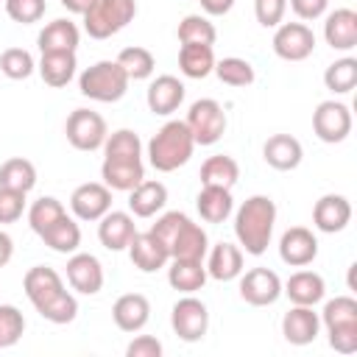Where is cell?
Wrapping results in <instances>:
<instances>
[{
	"instance_id": "51",
	"label": "cell",
	"mask_w": 357,
	"mask_h": 357,
	"mask_svg": "<svg viewBox=\"0 0 357 357\" xmlns=\"http://www.w3.org/2000/svg\"><path fill=\"white\" fill-rule=\"evenodd\" d=\"M329 0H290V8L298 20H318L326 14Z\"/></svg>"
},
{
	"instance_id": "3",
	"label": "cell",
	"mask_w": 357,
	"mask_h": 357,
	"mask_svg": "<svg viewBox=\"0 0 357 357\" xmlns=\"http://www.w3.org/2000/svg\"><path fill=\"white\" fill-rule=\"evenodd\" d=\"M321 324L326 326L329 346L340 354L357 351V301L351 296H335L324 304Z\"/></svg>"
},
{
	"instance_id": "2",
	"label": "cell",
	"mask_w": 357,
	"mask_h": 357,
	"mask_svg": "<svg viewBox=\"0 0 357 357\" xmlns=\"http://www.w3.org/2000/svg\"><path fill=\"white\" fill-rule=\"evenodd\" d=\"M195 139L184 120H167L148 142V162L159 173H173L190 162Z\"/></svg>"
},
{
	"instance_id": "9",
	"label": "cell",
	"mask_w": 357,
	"mask_h": 357,
	"mask_svg": "<svg viewBox=\"0 0 357 357\" xmlns=\"http://www.w3.org/2000/svg\"><path fill=\"white\" fill-rule=\"evenodd\" d=\"M312 131L321 142H343L351 134V112L340 100H321L312 112Z\"/></svg>"
},
{
	"instance_id": "25",
	"label": "cell",
	"mask_w": 357,
	"mask_h": 357,
	"mask_svg": "<svg viewBox=\"0 0 357 357\" xmlns=\"http://www.w3.org/2000/svg\"><path fill=\"white\" fill-rule=\"evenodd\" d=\"M112 318L123 332H139L151 318V301L142 293H126L114 301Z\"/></svg>"
},
{
	"instance_id": "40",
	"label": "cell",
	"mask_w": 357,
	"mask_h": 357,
	"mask_svg": "<svg viewBox=\"0 0 357 357\" xmlns=\"http://www.w3.org/2000/svg\"><path fill=\"white\" fill-rule=\"evenodd\" d=\"M64 215H67V209H64V204H61L59 198L42 195L39 201L31 204V209H28V223H31V229H33L36 234H42L50 223H56V220L64 218Z\"/></svg>"
},
{
	"instance_id": "6",
	"label": "cell",
	"mask_w": 357,
	"mask_h": 357,
	"mask_svg": "<svg viewBox=\"0 0 357 357\" xmlns=\"http://www.w3.org/2000/svg\"><path fill=\"white\" fill-rule=\"evenodd\" d=\"M187 128L195 139V145H215L226 131V112L218 100L201 98L187 112Z\"/></svg>"
},
{
	"instance_id": "5",
	"label": "cell",
	"mask_w": 357,
	"mask_h": 357,
	"mask_svg": "<svg viewBox=\"0 0 357 357\" xmlns=\"http://www.w3.org/2000/svg\"><path fill=\"white\" fill-rule=\"evenodd\" d=\"M137 14V0H95L84 14V31L92 39H109L120 33Z\"/></svg>"
},
{
	"instance_id": "33",
	"label": "cell",
	"mask_w": 357,
	"mask_h": 357,
	"mask_svg": "<svg viewBox=\"0 0 357 357\" xmlns=\"http://www.w3.org/2000/svg\"><path fill=\"white\" fill-rule=\"evenodd\" d=\"M237 178H240V165L226 153L209 156L201 165V184L204 187H226V190H231L237 184Z\"/></svg>"
},
{
	"instance_id": "18",
	"label": "cell",
	"mask_w": 357,
	"mask_h": 357,
	"mask_svg": "<svg viewBox=\"0 0 357 357\" xmlns=\"http://www.w3.org/2000/svg\"><path fill=\"white\" fill-rule=\"evenodd\" d=\"M128 257H131L134 268H139L142 273H153V271H159L170 262L167 245L151 231H142V234L137 231L134 234V240L128 243Z\"/></svg>"
},
{
	"instance_id": "31",
	"label": "cell",
	"mask_w": 357,
	"mask_h": 357,
	"mask_svg": "<svg viewBox=\"0 0 357 357\" xmlns=\"http://www.w3.org/2000/svg\"><path fill=\"white\" fill-rule=\"evenodd\" d=\"M198 215L206 220V223H223L231 209H234V201H231V190L226 187H204L198 192Z\"/></svg>"
},
{
	"instance_id": "46",
	"label": "cell",
	"mask_w": 357,
	"mask_h": 357,
	"mask_svg": "<svg viewBox=\"0 0 357 357\" xmlns=\"http://www.w3.org/2000/svg\"><path fill=\"white\" fill-rule=\"evenodd\" d=\"M45 8H47L45 0H6V14L22 25L39 22L45 17Z\"/></svg>"
},
{
	"instance_id": "34",
	"label": "cell",
	"mask_w": 357,
	"mask_h": 357,
	"mask_svg": "<svg viewBox=\"0 0 357 357\" xmlns=\"http://www.w3.org/2000/svg\"><path fill=\"white\" fill-rule=\"evenodd\" d=\"M75 53H42L39 75L47 86H67L75 75Z\"/></svg>"
},
{
	"instance_id": "37",
	"label": "cell",
	"mask_w": 357,
	"mask_h": 357,
	"mask_svg": "<svg viewBox=\"0 0 357 357\" xmlns=\"http://www.w3.org/2000/svg\"><path fill=\"white\" fill-rule=\"evenodd\" d=\"M117 64L126 70L128 81H145L153 75V53L148 47H139V45H131V47H123L120 56H117Z\"/></svg>"
},
{
	"instance_id": "26",
	"label": "cell",
	"mask_w": 357,
	"mask_h": 357,
	"mask_svg": "<svg viewBox=\"0 0 357 357\" xmlns=\"http://www.w3.org/2000/svg\"><path fill=\"white\" fill-rule=\"evenodd\" d=\"M167 204V187L153 178H142L131 192H128V209L134 218H153L159 209Z\"/></svg>"
},
{
	"instance_id": "32",
	"label": "cell",
	"mask_w": 357,
	"mask_h": 357,
	"mask_svg": "<svg viewBox=\"0 0 357 357\" xmlns=\"http://www.w3.org/2000/svg\"><path fill=\"white\" fill-rule=\"evenodd\" d=\"M39 237H42L45 245L53 248L56 254H75L78 245H81V226H78L73 218L64 215V218H59L56 223H50Z\"/></svg>"
},
{
	"instance_id": "10",
	"label": "cell",
	"mask_w": 357,
	"mask_h": 357,
	"mask_svg": "<svg viewBox=\"0 0 357 357\" xmlns=\"http://www.w3.org/2000/svg\"><path fill=\"white\" fill-rule=\"evenodd\" d=\"M315 50V33L304 22H279L273 33V53L284 61H304Z\"/></svg>"
},
{
	"instance_id": "47",
	"label": "cell",
	"mask_w": 357,
	"mask_h": 357,
	"mask_svg": "<svg viewBox=\"0 0 357 357\" xmlns=\"http://www.w3.org/2000/svg\"><path fill=\"white\" fill-rule=\"evenodd\" d=\"M25 195L28 192L11 190V187H0V223H14V220L22 218V212H25Z\"/></svg>"
},
{
	"instance_id": "45",
	"label": "cell",
	"mask_w": 357,
	"mask_h": 357,
	"mask_svg": "<svg viewBox=\"0 0 357 357\" xmlns=\"http://www.w3.org/2000/svg\"><path fill=\"white\" fill-rule=\"evenodd\" d=\"M25 332V318L17 307L0 304V349L14 346Z\"/></svg>"
},
{
	"instance_id": "16",
	"label": "cell",
	"mask_w": 357,
	"mask_h": 357,
	"mask_svg": "<svg viewBox=\"0 0 357 357\" xmlns=\"http://www.w3.org/2000/svg\"><path fill=\"white\" fill-rule=\"evenodd\" d=\"M67 282L84 296H95L103 287V265L95 254H73L67 259Z\"/></svg>"
},
{
	"instance_id": "17",
	"label": "cell",
	"mask_w": 357,
	"mask_h": 357,
	"mask_svg": "<svg viewBox=\"0 0 357 357\" xmlns=\"http://www.w3.org/2000/svg\"><path fill=\"white\" fill-rule=\"evenodd\" d=\"M351 220V204L346 195H321L312 206V223L318 231H326V234H335V231H343Z\"/></svg>"
},
{
	"instance_id": "20",
	"label": "cell",
	"mask_w": 357,
	"mask_h": 357,
	"mask_svg": "<svg viewBox=\"0 0 357 357\" xmlns=\"http://www.w3.org/2000/svg\"><path fill=\"white\" fill-rule=\"evenodd\" d=\"M134 234H137V226H134V218H131L128 212H114V209H109V212L100 218V223H98V240H100V245L109 248V251H123V248H128V243L134 240Z\"/></svg>"
},
{
	"instance_id": "52",
	"label": "cell",
	"mask_w": 357,
	"mask_h": 357,
	"mask_svg": "<svg viewBox=\"0 0 357 357\" xmlns=\"http://www.w3.org/2000/svg\"><path fill=\"white\" fill-rule=\"evenodd\" d=\"M198 3H201V8H204L206 14H212V17L229 14L231 6H234V0H198Z\"/></svg>"
},
{
	"instance_id": "4",
	"label": "cell",
	"mask_w": 357,
	"mask_h": 357,
	"mask_svg": "<svg viewBox=\"0 0 357 357\" xmlns=\"http://www.w3.org/2000/svg\"><path fill=\"white\" fill-rule=\"evenodd\" d=\"M78 89L84 98L89 100H98V103H114L126 95L128 89V75L126 70L114 61H95L92 67H86L81 75H78Z\"/></svg>"
},
{
	"instance_id": "23",
	"label": "cell",
	"mask_w": 357,
	"mask_h": 357,
	"mask_svg": "<svg viewBox=\"0 0 357 357\" xmlns=\"http://www.w3.org/2000/svg\"><path fill=\"white\" fill-rule=\"evenodd\" d=\"M145 100H148V109L153 114H173L181 100H184V84L176 78V75H159L151 81L148 92H145Z\"/></svg>"
},
{
	"instance_id": "43",
	"label": "cell",
	"mask_w": 357,
	"mask_h": 357,
	"mask_svg": "<svg viewBox=\"0 0 357 357\" xmlns=\"http://www.w3.org/2000/svg\"><path fill=\"white\" fill-rule=\"evenodd\" d=\"M103 153L106 156H128V159H137V156H142V142H139V137L131 128H117V131H112L106 137Z\"/></svg>"
},
{
	"instance_id": "7",
	"label": "cell",
	"mask_w": 357,
	"mask_h": 357,
	"mask_svg": "<svg viewBox=\"0 0 357 357\" xmlns=\"http://www.w3.org/2000/svg\"><path fill=\"white\" fill-rule=\"evenodd\" d=\"M64 134H67V142L75 151H98V148H103V142L109 137V128H106V120L98 112L75 109L67 117Z\"/></svg>"
},
{
	"instance_id": "36",
	"label": "cell",
	"mask_w": 357,
	"mask_h": 357,
	"mask_svg": "<svg viewBox=\"0 0 357 357\" xmlns=\"http://www.w3.org/2000/svg\"><path fill=\"white\" fill-rule=\"evenodd\" d=\"M33 184H36V167H33V162H28L22 156H14V159H6L0 165V187L31 192Z\"/></svg>"
},
{
	"instance_id": "44",
	"label": "cell",
	"mask_w": 357,
	"mask_h": 357,
	"mask_svg": "<svg viewBox=\"0 0 357 357\" xmlns=\"http://www.w3.org/2000/svg\"><path fill=\"white\" fill-rule=\"evenodd\" d=\"M45 321H50V324H70L75 315H78V301H75V296L73 293H59L53 301H47L45 307H39L36 310Z\"/></svg>"
},
{
	"instance_id": "54",
	"label": "cell",
	"mask_w": 357,
	"mask_h": 357,
	"mask_svg": "<svg viewBox=\"0 0 357 357\" xmlns=\"http://www.w3.org/2000/svg\"><path fill=\"white\" fill-rule=\"evenodd\" d=\"M92 3H95V0H61V6H64L67 11H73V14H81V17H84V14L92 8Z\"/></svg>"
},
{
	"instance_id": "42",
	"label": "cell",
	"mask_w": 357,
	"mask_h": 357,
	"mask_svg": "<svg viewBox=\"0 0 357 357\" xmlns=\"http://www.w3.org/2000/svg\"><path fill=\"white\" fill-rule=\"evenodd\" d=\"M33 56L28 53V50H22V47H8V50H3V56H0V73L6 75V78H11V81H22V78H28L31 73H33Z\"/></svg>"
},
{
	"instance_id": "22",
	"label": "cell",
	"mask_w": 357,
	"mask_h": 357,
	"mask_svg": "<svg viewBox=\"0 0 357 357\" xmlns=\"http://www.w3.org/2000/svg\"><path fill=\"white\" fill-rule=\"evenodd\" d=\"M324 39L332 50H351L357 45V11L354 8H335L326 14Z\"/></svg>"
},
{
	"instance_id": "38",
	"label": "cell",
	"mask_w": 357,
	"mask_h": 357,
	"mask_svg": "<svg viewBox=\"0 0 357 357\" xmlns=\"http://www.w3.org/2000/svg\"><path fill=\"white\" fill-rule=\"evenodd\" d=\"M324 84H326V89L335 92V95L351 92V89L357 86V59L343 56V59L332 61V64L326 67V73H324Z\"/></svg>"
},
{
	"instance_id": "12",
	"label": "cell",
	"mask_w": 357,
	"mask_h": 357,
	"mask_svg": "<svg viewBox=\"0 0 357 357\" xmlns=\"http://www.w3.org/2000/svg\"><path fill=\"white\" fill-rule=\"evenodd\" d=\"M240 296L251 307H268L282 296V279L271 268H251L240 276Z\"/></svg>"
},
{
	"instance_id": "49",
	"label": "cell",
	"mask_w": 357,
	"mask_h": 357,
	"mask_svg": "<svg viewBox=\"0 0 357 357\" xmlns=\"http://www.w3.org/2000/svg\"><path fill=\"white\" fill-rule=\"evenodd\" d=\"M184 218H187L184 212H165V215H162V218H159L148 231H151V234H156L165 245H170V240H173V234L178 231V226L184 223Z\"/></svg>"
},
{
	"instance_id": "15",
	"label": "cell",
	"mask_w": 357,
	"mask_h": 357,
	"mask_svg": "<svg viewBox=\"0 0 357 357\" xmlns=\"http://www.w3.org/2000/svg\"><path fill=\"white\" fill-rule=\"evenodd\" d=\"M321 315L307 304H293L282 318V335L293 346H307L318 337Z\"/></svg>"
},
{
	"instance_id": "50",
	"label": "cell",
	"mask_w": 357,
	"mask_h": 357,
	"mask_svg": "<svg viewBox=\"0 0 357 357\" xmlns=\"http://www.w3.org/2000/svg\"><path fill=\"white\" fill-rule=\"evenodd\" d=\"M128 357H162V343L151 335H139L126 346Z\"/></svg>"
},
{
	"instance_id": "21",
	"label": "cell",
	"mask_w": 357,
	"mask_h": 357,
	"mask_svg": "<svg viewBox=\"0 0 357 357\" xmlns=\"http://www.w3.org/2000/svg\"><path fill=\"white\" fill-rule=\"evenodd\" d=\"M167 251H170V259H204L209 251V237L198 223L184 218V223L173 234Z\"/></svg>"
},
{
	"instance_id": "27",
	"label": "cell",
	"mask_w": 357,
	"mask_h": 357,
	"mask_svg": "<svg viewBox=\"0 0 357 357\" xmlns=\"http://www.w3.org/2000/svg\"><path fill=\"white\" fill-rule=\"evenodd\" d=\"M78 25L70 20H53L39 31V50L42 53H75L78 47Z\"/></svg>"
},
{
	"instance_id": "35",
	"label": "cell",
	"mask_w": 357,
	"mask_h": 357,
	"mask_svg": "<svg viewBox=\"0 0 357 357\" xmlns=\"http://www.w3.org/2000/svg\"><path fill=\"white\" fill-rule=\"evenodd\" d=\"M178 70L187 78H206L215 70L212 45H181V50H178Z\"/></svg>"
},
{
	"instance_id": "24",
	"label": "cell",
	"mask_w": 357,
	"mask_h": 357,
	"mask_svg": "<svg viewBox=\"0 0 357 357\" xmlns=\"http://www.w3.org/2000/svg\"><path fill=\"white\" fill-rule=\"evenodd\" d=\"M262 159L273 170H296L301 165V159H304V148L290 134H273L262 145Z\"/></svg>"
},
{
	"instance_id": "19",
	"label": "cell",
	"mask_w": 357,
	"mask_h": 357,
	"mask_svg": "<svg viewBox=\"0 0 357 357\" xmlns=\"http://www.w3.org/2000/svg\"><path fill=\"white\" fill-rule=\"evenodd\" d=\"M22 290H25V296L31 298V304L39 310V307H45L47 301H53L59 293H64L67 287H64L61 276H59L53 268H47V265H33V268L25 273V279H22Z\"/></svg>"
},
{
	"instance_id": "28",
	"label": "cell",
	"mask_w": 357,
	"mask_h": 357,
	"mask_svg": "<svg viewBox=\"0 0 357 357\" xmlns=\"http://www.w3.org/2000/svg\"><path fill=\"white\" fill-rule=\"evenodd\" d=\"M282 293H284L293 304L315 307V304L324 298L326 284H324L321 273H315V271H296V273L282 284Z\"/></svg>"
},
{
	"instance_id": "13",
	"label": "cell",
	"mask_w": 357,
	"mask_h": 357,
	"mask_svg": "<svg viewBox=\"0 0 357 357\" xmlns=\"http://www.w3.org/2000/svg\"><path fill=\"white\" fill-rule=\"evenodd\" d=\"M100 178H103V184H106L109 190L131 192V190L145 178L142 156H137V159H128V156H103Z\"/></svg>"
},
{
	"instance_id": "30",
	"label": "cell",
	"mask_w": 357,
	"mask_h": 357,
	"mask_svg": "<svg viewBox=\"0 0 357 357\" xmlns=\"http://www.w3.org/2000/svg\"><path fill=\"white\" fill-rule=\"evenodd\" d=\"M167 282L178 293H195L206 284V268L204 259H170Z\"/></svg>"
},
{
	"instance_id": "29",
	"label": "cell",
	"mask_w": 357,
	"mask_h": 357,
	"mask_svg": "<svg viewBox=\"0 0 357 357\" xmlns=\"http://www.w3.org/2000/svg\"><path fill=\"white\" fill-rule=\"evenodd\" d=\"M243 273V251L231 243H218L209 251V262H206V276L218 279V282H231Z\"/></svg>"
},
{
	"instance_id": "11",
	"label": "cell",
	"mask_w": 357,
	"mask_h": 357,
	"mask_svg": "<svg viewBox=\"0 0 357 357\" xmlns=\"http://www.w3.org/2000/svg\"><path fill=\"white\" fill-rule=\"evenodd\" d=\"M70 209L78 220H100L112 209V190L103 181H86L73 190Z\"/></svg>"
},
{
	"instance_id": "48",
	"label": "cell",
	"mask_w": 357,
	"mask_h": 357,
	"mask_svg": "<svg viewBox=\"0 0 357 357\" xmlns=\"http://www.w3.org/2000/svg\"><path fill=\"white\" fill-rule=\"evenodd\" d=\"M287 11V0H254V14L262 28H276Z\"/></svg>"
},
{
	"instance_id": "1",
	"label": "cell",
	"mask_w": 357,
	"mask_h": 357,
	"mask_svg": "<svg viewBox=\"0 0 357 357\" xmlns=\"http://www.w3.org/2000/svg\"><path fill=\"white\" fill-rule=\"evenodd\" d=\"M276 223V204L268 195H251L243 201V206L234 215V234L245 254L259 257L268 251Z\"/></svg>"
},
{
	"instance_id": "8",
	"label": "cell",
	"mask_w": 357,
	"mask_h": 357,
	"mask_svg": "<svg viewBox=\"0 0 357 357\" xmlns=\"http://www.w3.org/2000/svg\"><path fill=\"white\" fill-rule=\"evenodd\" d=\"M170 326H173V332L184 343H198L206 335V329H209V310H206V304L187 293L184 298H178L173 304Z\"/></svg>"
},
{
	"instance_id": "39",
	"label": "cell",
	"mask_w": 357,
	"mask_h": 357,
	"mask_svg": "<svg viewBox=\"0 0 357 357\" xmlns=\"http://www.w3.org/2000/svg\"><path fill=\"white\" fill-rule=\"evenodd\" d=\"M218 36L215 25L201 14H187L178 22V42L181 45H212Z\"/></svg>"
},
{
	"instance_id": "53",
	"label": "cell",
	"mask_w": 357,
	"mask_h": 357,
	"mask_svg": "<svg viewBox=\"0 0 357 357\" xmlns=\"http://www.w3.org/2000/svg\"><path fill=\"white\" fill-rule=\"evenodd\" d=\"M11 257H14V240L6 231H0V268H6Z\"/></svg>"
},
{
	"instance_id": "41",
	"label": "cell",
	"mask_w": 357,
	"mask_h": 357,
	"mask_svg": "<svg viewBox=\"0 0 357 357\" xmlns=\"http://www.w3.org/2000/svg\"><path fill=\"white\" fill-rule=\"evenodd\" d=\"M212 73L223 84H229V86H248V84H254V67H251V61L237 59V56H229V59L215 61V70Z\"/></svg>"
},
{
	"instance_id": "14",
	"label": "cell",
	"mask_w": 357,
	"mask_h": 357,
	"mask_svg": "<svg viewBox=\"0 0 357 357\" xmlns=\"http://www.w3.org/2000/svg\"><path fill=\"white\" fill-rule=\"evenodd\" d=\"M279 257L290 268H304L318 257V240L304 226H290L279 240Z\"/></svg>"
}]
</instances>
